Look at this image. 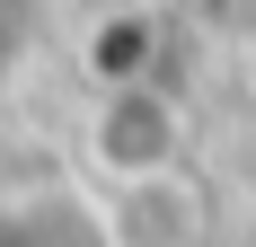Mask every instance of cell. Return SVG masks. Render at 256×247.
<instances>
[{
    "mask_svg": "<svg viewBox=\"0 0 256 247\" xmlns=\"http://www.w3.org/2000/svg\"><path fill=\"white\" fill-rule=\"evenodd\" d=\"M26 18H36V0H0V62L26 44Z\"/></svg>",
    "mask_w": 256,
    "mask_h": 247,
    "instance_id": "5",
    "label": "cell"
},
{
    "mask_svg": "<svg viewBox=\"0 0 256 247\" xmlns=\"http://www.w3.org/2000/svg\"><path fill=\"white\" fill-rule=\"evenodd\" d=\"M168 9H177V0H168Z\"/></svg>",
    "mask_w": 256,
    "mask_h": 247,
    "instance_id": "6",
    "label": "cell"
},
{
    "mask_svg": "<svg viewBox=\"0 0 256 247\" xmlns=\"http://www.w3.org/2000/svg\"><path fill=\"white\" fill-rule=\"evenodd\" d=\"M106 203V230L115 247H194L204 230V194H194V176H150V186H124V194H98Z\"/></svg>",
    "mask_w": 256,
    "mask_h": 247,
    "instance_id": "4",
    "label": "cell"
},
{
    "mask_svg": "<svg viewBox=\"0 0 256 247\" xmlns=\"http://www.w3.org/2000/svg\"><path fill=\"white\" fill-rule=\"evenodd\" d=\"M186 159H194V106H186L168 80L88 88V115H80V168H88L98 194H124V186L177 176Z\"/></svg>",
    "mask_w": 256,
    "mask_h": 247,
    "instance_id": "1",
    "label": "cell"
},
{
    "mask_svg": "<svg viewBox=\"0 0 256 247\" xmlns=\"http://www.w3.org/2000/svg\"><path fill=\"white\" fill-rule=\"evenodd\" d=\"M168 0H106L80 26V80L88 88H132V80H168Z\"/></svg>",
    "mask_w": 256,
    "mask_h": 247,
    "instance_id": "2",
    "label": "cell"
},
{
    "mask_svg": "<svg viewBox=\"0 0 256 247\" xmlns=\"http://www.w3.org/2000/svg\"><path fill=\"white\" fill-rule=\"evenodd\" d=\"M0 247H115V230L88 176H53V186L0 176Z\"/></svg>",
    "mask_w": 256,
    "mask_h": 247,
    "instance_id": "3",
    "label": "cell"
}]
</instances>
